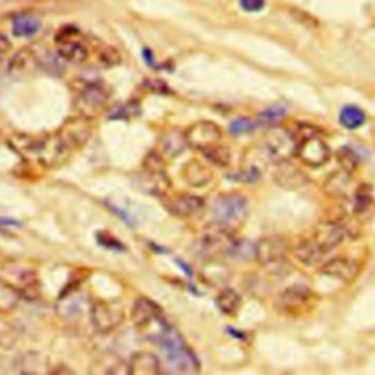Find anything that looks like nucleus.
Instances as JSON below:
<instances>
[{
  "mask_svg": "<svg viewBox=\"0 0 375 375\" xmlns=\"http://www.w3.org/2000/svg\"><path fill=\"white\" fill-rule=\"evenodd\" d=\"M0 276L9 281L25 299L40 296V277L35 267L25 260H5L0 262Z\"/></svg>",
  "mask_w": 375,
  "mask_h": 375,
  "instance_id": "f257e3e1",
  "label": "nucleus"
},
{
  "mask_svg": "<svg viewBox=\"0 0 375 375\" xmlns=\"http://www.w3.org/2000/svg\"><path fill=\"white\" fill-rule=\"evenodd\" d=\"M211 214L216 222L238 230L249 214L246 196L236 191L222 192L211 203Z\"/></svg>",
  "mask_w": 375,
  "mask_h": 375,
  "instance_id": "f03ea898",
  "label": "nucleus"
},
{
  "mask_svg": "<svg viewBox=\"0 0 375 375\" xmlns=\"http://www.w3.org/2000/svg\"><path fill=\"white\" fill-rule=\"evenodd\" d=\"M131 321L136 330L158 341L170 327L166 324L163 311L154 300L147 296L135 299L131 310Z\"/></svg>",
  "mask_w": 375,
  "mask_h": 375,
  "instance_id": "7ed1b4c3",
  "label": "nucleus"
},
{
  "mask_svg": "<svg viewBox=\"0 0 375 375\" xmlns=\"http://www.w3.org/2000/svg\"><path fill=\"white\" fill-rule=\"evenodd\" d=\"M112 97L110 88L103 82H90L84 85L77 98H75V109L81 117L91 120L106 109L107 103Z\"/></svg>",
  "mask_w": 375,
  "mask_h": 375,
  "instance_id": "20e7f679",
  "label": "nucleus"
},
{
  "mask_svg": "<svg viewBox=\"0 0 375 375\" xmlns=\"http://www.w3.org/2000/svg\"><path fill=\"white\" fill-rule=\"evenodd\" d=\"M58 56L70 63H82L90 56V50L82 40L80 30L74 25H65L56 34Z\"/></svg>",
  "mask_w": 375,
  "mask_h": 375,
  "instance_id": "39448f33",
  "label": "nucleus"
},
{
  "mask_svg": "<svg viewBox=\"0 0 375 375\" xmlns=\"http://www.w3.org/2000/svg\"><path fill=\"white\" fill-rule=\"evenodd\" d=\"M315 292L303 284H295L284 289L277 298L279 310L291 317H302L315 305Z\"/></svg>",
  "mask_w": 375,
  "mask_h": 375,
  "instance_id": "423d86ee",
  "label": "nucleus"
},
{
  "mask_svg": "<svg viewBox=\"0 0 375 375\" xmlns=\"http://www.w3.org/2000/svg\"><path fill=\"white\" fill-rule=\"evenodd\" d=\"M236 231L235 229L227 227L219 222H211L207 224L203 231L200 243L207 254L219 255L223 253H229L231 248L236 245Z\"/></svg>",
  "mask_w": 375,
  "mask_h": 375,
  "instance_id": "0eeeda50",
  "label": "nucleus"
},
{
  "mask_svg": "<svg viewBox=\"0 0 375 375\" xmlns=\"http://www.w3.org/2000/svg\"><path fill=\"white\" fill-rule=\"evenodd\" d=\"M262 144L276 163H283L296 154L298 138L289 129L274 127L265 132Z\"/></svg>",
  "mask_w": 375,
  "mask_h": 375,
  "instance_id": "6e6552de",
  "label": "nucleus"
},
{
  "mask_svg": "<svg viewBox=\"0 0 375 375\" xmlns=\"http://www.w3.org/2000/svg\"><path fill=\"white\" fill-rule=\"evenodd\" d=\"M90 317L94 329L98 333L107 334L115 331L123 324L125 318H127V312H125L123 307L117 302L97 300L91 305Z\"/></svg>",
  "mask_w": 375,
  "mask_h": 375,
  "instance_id": "1a4fd4ad",
  "label": "nucleus"
},
{
  "mask_svg": "<svg viewBox=\"0 0 375 375\" xmlns=\"http://www.w3.org/2000/svg\"><path fill=\"white\" fill-rule=\"evenodd\" d=\"M295 155L303 165L310 167H321L329 163V160L331 158V150L323 138L311 132L298 139Z\"/></svg>",
  "mask_w": 375,
  "mask_h": 375,
  "instance_id": "9d476101",
  "label": "nucleus"
},
{
  "mask_svg": "<svg viewBox=\"0 0 375 375\" xmlns=\"http://www.w3.org/2000/svg\"><path fill=\"white\" fill-rule=\"evenodd\" d=\"M288 254H289V242L280 235L261 238L254 248L255 261L261 267H265V269L280 265L281 262H284L286 258H288Z\"/></svg>",
  "mask_w": 375,
  "mask_h": 375,
  "instance_id": "9b49d317",
  "label": "nucleus"
},
{
  "mask_svg": "<svg viewBox=\"0 0 375 375\" xmlns=\"http://www.w3.org/2000/svg\"><path fill=\"white\" fill-rule=\"evenodd\" d=\"M189 148L204 151L212 146L219 144L223 138V131L217 123L211 120H198L192 123L184 132Z\"/></svg>",
  "mask_w": 375,
  "mask_h": 375,
  "instance_id": "f8f14e48",
  "label": "nucleus"
},
{
  "mask_svg": "<svg viewBox=\"0 0 375 375\" xmlns=\"http://www.w3.org/2000/svg\"><path fill=\"white\" fill-rule=\"evenodd\" d=\"M165 204L172 216L179 219H192L200 216L205 208V201L201 196L189 192L173 193L167 196Z\"/></svg>",
  "mask_w": 375,
  "mask_h": 375,
  "instance_id": "ddd939ff",
  "label": "nucleus"
},
{
  "mask_svg": "<svg viewBox=\"0 0 375 375\" xmlns=\"http://www.w3.org/2000/svg\"><path fill=\"white\" fill-rule=\"evenodd\" d=\"M321 274H324L330 279L341 280L343 283H349L356 279L360 273V265L355 260L349 257H333L327 261H324L319 267Z\"/></svg>",
  "mask_w": 375,
  "mask_h": 375,
  "instance_id": "4468645a",
  "label": "nucleus"
},
{
  "mask_svg": "<svg viewBox=\"0 0 375 375\" xmlns=\"http://www.w3.org/2000/svg\"><path fill=\"white\" fill-rule=\"evenodd\" d=\"M58 132L63 136V139L68 142V146L72 148V151L77 153L87 144L91 136L90 120L78 116L77 119L68 120Z\"/></svg>",
  "mask_w": 375,
  "mask_h": 375,
  "instance_id": "2eb2a0df",
  "label": "nucleus"
},
{
  "mask_svg": "<svg viewBox=\"0 0 375 375\" xmlns=\"http://www.w3.org/2000/svg\"><path fill=\"white\" fill-rule=\"evenodd\" d=\"M293 255L303 265L311 267L323 261L327 253L319 246V243L314 239V236L310 235V236H302L295 242Z\"/></svg>",
  "mask_w": 375,
  "mask_h": 375,
  "instance_id": "dca6fc26",
  "label": "nucleus"
},
{
  "mask_svg": "<svg viewBox=\"0 0 375 375\" xmlns=\"http://www.w3.org/2000/svg\"><path fill=\"white\" fill-rule=\"evenodd\" d=\"M128 372L132 375H157L162 372V362L155 353L141 350L131 356Z\"/></svg>",
  "mask_w": 375,
  "mask_h": 375,
  "instance_id": "f3484780",
  "label": "nucleus"
},
{
  "mask_svg": "<svg viewBox=\"0 0 375 375\" xmlns=\"http://www.w3.org/2000/svg\"><path fill=\"white\" fill-rule=\"evenodd\" d=\"M182 177L189 186L203 188L212 181V170L201 160L192 158L182 167Z\"/></svg>",
  "mask_w": 375,
  "mask_h": 375,
  "instance_id": "a211bd4d",
  "label": "nucleus"
},
{
  "mask_svg": "<svg viewBox=\"0 0 375 375\" xmlns=\"http://www.w3.org/2000/svg\"><path fill=\"white\" fill-rule=\"evenodd\" d=\"M188 148L185 134L179 131H170L166 132L160 141V153L165 158H176L179 157Z\"/></svg>",
  "mask_w": 375,
  "mask_h": 375,
  "instance_id": "6ab92c4d",
  "label": "nucleus"
},
{
  "mask_svg": "<svg viewBox=\"0 0 375 375\" xmlns=\"http://www.w3.org/2000/svg\"><path fill=\"white\" fill-rule=\"evenodd\" d=\"M23 296L13 286L0 276V315L12 314L20 305Z\"/></svg>",
  "mask_w": 375,
  "mask_h": 375,
  "instance_id": "aec40b11",
  "label": "nucleus"
},
{
  "mask_svg": "<svg viewBox=\"0 0 375 375\" xmlns=\"http://www.w3.org/2000/svg\"><path fill=\"white\" fill-rule=\"evenodd\" d=\"M216 303L222 314L227 317H236L242 308V298L235 289L224 288L219 292Z\"/></svg>",
  "mask_w": 375,
  "mask_h": 375,
  "instance_id": "412c9836",
  "label": "nucleus"
},
{
  "mask_svg": "<svg viewBox=\"0 0 375 375\" xmlns=\"http://www.w3.org/2000/svg\"><path fill=\"white\" fill-rule=\"evenodd\" d=\"M39 30L40 20L34 15H16L12 21V32L16 37H31V35H34Z\"/></svg>",
  "mask_w": 375,
  "mask_h": 375,
  "instance_id": "4be33fe9",
  "label": "nucleus"
},
{
  "mask_svg": "<svg viewBox=\"0 0 375 375\" xmlns=\"http://www.w3.org/2000/svg\"><path fill=\"white\" fill-rule=\"evenodd\" d=\"M367 115L361 109V107L355 106V104H348L341 110V115H338V120H341V125L343 128L349 131H355L361 128L365 123Z\"/></svg>",
  "mask_w": 375,
  "mask_h": 375,
  "instance_id": "5701e85b",
  "label": "nucleus"
},
{
  "mask_svg": "<svg viewBox=\"0 0 375 375\" xmlns=\"http://www.w3.org/2000/svg\"><path fill=\"white\" fill-rule=\"evenodd\" d=\"M82 311V299L77 293H66L58 302V314L65 319H75Z\"/></svg>",
  "mask_w": 375,
  "mask_h": 375,
  "instance_id": "b1692460",
  "label": "nucleus"
},
{
  "mask_svg": "<svg viewBox=\"0 0 375 375\" xmlns=\"http://www.w3.org/2000/svg\"><path fill=\"white\" fill-rule=\"evenodd\" d=\"M279 165H281V167L279 169L276 177L280 185L286 188H298L305 182V174H303L300 170H298L296 167L291 166L289 162H283Z\"/></svg>",
  "mask_w": 375,
  "mask_h": 375,
  "instance_id": "393cba45",
  "label": "nucleus"
},
{
  "mask_svg": "<svg viewBox=\"0 0 375 375\" xmlns=\"http://www.w3.org/2000/svg\"><path fill=\"white\" fill-rule=\"evenodd\" d=\"M336 160L341 169L349 174H353L360 167V157L350 147H342L336 153Z\"/></svg>",
  "mask_w": 375,
  "mask_h": 375,
  "instance_id": "a878e982",
  "label": "nucleus"
},
{
  "mask_svg": "<svg viewBox=\"0 0 375 375\" xmlns=\"http://www.w3.org/2000/svg\"><path fill=\"white\" fill-rule=\"evenodd\" d=\"M374 205V196L369 185H361L355 191V212L356 216L367 214Z\"/></svg>",
  "mask_w": 375,
  "mask_h": 375,
  "instance_id": "bb28decb",
  "label": "nucleus"
},
{
  "mask_svg": "<svg viewBox=\"0 0 375 375\" xmlns=\"http://www.w3.org/2000/svg\"><path fill=\"white\" fill-rule=\"evenodd\" d=\"M204 154V157L208 160L210 163L220 166V167H226L230 165V160H231V153L226 146H222L220 142L216 146H212L204 151H201Z\"/></svg>",
  "mask_w": 375,
  "mask_h": 375,
  "instance_id": "cd10ccee",
  "label": "nucleus"
},
{
  "mask_svg": "<svg viewBox=\"0 0 375 375\" xmlns=\"http://www.w3.org/2000/svg\"><path fill=\"white\" fill-rule=\"evenodd\" d=\"M349 173L343 172L342 173H336L331 174L329 177V181L326 184V189L336 196V198H341V196H345L348 192V186H349Z\"/></svg>",
  "mask_w": 375,
  "mask_h": 375,
  "instance_id": "c85d7f7f",
  "label": "nucleus"
},
{
  "mask_svg": "<svg viewBox=\"0 0 375 375\" xmlns=\"http://www.w3.org/2000/svg\"><path fill=\"white\" fill-rule=\"evenodd\" d=\"M257 128V123L248 117H241V119H236L230 123V132L234 135H245V134H249L251 131H254Z\"/></svg>",
  "mask_w": 375,
  "mask_h": 375,
  "instance_id": "c756f323",
  "label": "nucleus"
},
{
  "mask_svg": "<svg viewBox=\"0 0 375 375\" xmlns=\"http://www.w3.org/2000/svg\"><path fill=\"white\" fill-rule=\"evenodd\" d=\"M98 61L104 66H113V65H117L120 62V55H119V51L113 47H104L100 51Z\"/></svg>",
  "mask_w": 375,
  "mask_h": 375,
  "instance_id": "7c9ffc66",
  "label": "nucleus"
},
{
  "mask_svg": "<svg viewBox=\"0 0 375 375\" xmlns=\"http://www.w3.org/2000/svg\"><path fill=\"white\" fill-rule=\"evenodd\" d=\"M284 107L281 106H272L269 107V109H265L262 113H261V120L262 122H267V123H273L276 122L277 119H280L283 115H284Z\"/></svg>",
  "mask_w": 375,
  "mask_h": 375,
  "instance_id": "2f4dec72",
  "label": "nucleus"
},
{
  "mask_svg": "<svg viewBox=\"0 0 375 375\" xmlns=\"http://www.w3.org/2000/svg\"><path fill=\"white\" fill-rule=\"evenodd\" d=\"M239 5L245 12H260L265 6V0H239Z\"/></svg>",
  "mask_w": 375,
  "mask_h": 375,
  "instance_id": "473e14b6",
  "label": "nucleus"
},
{
  "mask_svg": "<svg viewBox=\"0 0 375 375\" xmlns=\"http://www.w3.org/2000/svg\"><path fill=\"white\" fill-rule=\"evenodd\" d=\"M11 49V42L5 34H0V55H5Z\"/></svg>",
  "mask_w": 375,
  "mask_h": 375,
  "instance_id": "72a5a7b5",
  "label": "nucleus"
}]
</instances>
